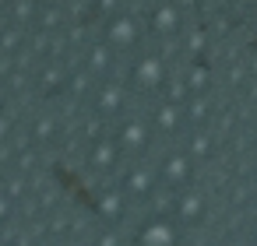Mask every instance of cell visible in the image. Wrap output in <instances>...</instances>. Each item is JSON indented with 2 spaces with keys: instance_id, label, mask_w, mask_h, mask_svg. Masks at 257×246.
Here are the masks:
<instances>
[{
  "instance_id": "cell-4",
  "label": "cell",
  "mask_w": 257,
  "mask_h": 246,
  "mask_svg": "<svg viewBox=\"0 0 257 246\" xmlns=\"http://www.w3.org/2000/svg\"><path fill=\"white\" fill-rule=\"evenodd\" d=\"M176 8L173 4H162L159 11H155V18H152V32H159V36H169V32H176Z\"/></svg>"
},
{
  "instance_id": "cell-1",
  "label": "cell",
  "mask_w": 257,
  "mask_h": 246,
  "mask_svg": "<svg viewBox=\"0 0 257 246\" xmlns=\"http://www.w3.org/2000/svg\"><path fill=\"white\" fill-rule=\"evenodd\" d=\"M183 232H180V221L173 218H148L138 225L131 246H180Z\"/></svg>"
},
{
  "instance_id": "cell-3",
  "label": "cell",
  "mask_w": 257,
  "mask_h": 246,
  "mask_svg": "<svg viewBox=\"0 0 257 246\" xmlns=\"http://www.w3.org/2000/svg\"><path fill=\"white\" fill-rule=\"evenodd\" d=\"M106 39H109L116 50H138V46H141V25H138L131 15H116V18H109V25H106Z\"/></svg>"
},
{
  "instance_id": "cell-2",
  "label": "cell",
  "mask_w": 257,
  "mask_h": 246,
  "mask_svg": "<svg viewBox=\"0 0 257 246\" xmlns=\"http://www.w3.org/2000/svg\"><path fill=\"white\" fill-rule=\"evenodd\" d=\"M166 81V64L159 57H141L134 67H131V85L138 92H159Z\"/></svg>"
}]
</instances>
